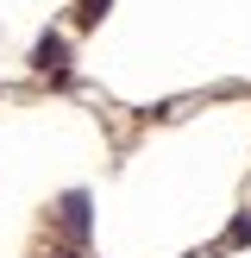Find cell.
Returning <instances> with one entry per match:
<instances>
[{"label":"cell","instance_id":"obj_4","mask_svg":"<svg viewBox=\"0 0 251 258\" xmlns=\"http://www.w3.org/2000/svg\"><path fill=\"white\" fill-rule=\"evenodd\" d=\"M57 258H69V252H57Z\"/></svg>","mask_w":251,"mask_h":258},{"label":"cell","instance_id":"obj_3","mask_svg":"<svg viewBox=\"0 0 251 258\" xmlns=\"http://www.w3.org/2000/svg\"><path fill=\"white\" fill-rule=\"evenodd\" d=\"M100 13H107V0H82V19H88V25H94Z\"/></svg>","mask_w":251,"mask_h":258},{"label":"cell","instance_id":"obj_2","mask_svg":"<svg viewBox=\"0 0 251 258\" xmlns=\"http://www.w3.org/2000/svg\"><path fill=\"white\" fill-rule=\"evenodd\" d=\"M63 227H69L75 239L88 233V196H82V189H69V196H63Z\"/></svg>","mask_w":251,"mask_h":258},{"label":"cell","instance_id":"obj_1","mask_svg":"<svg viewBox=\"0 0 251 258\" xmlns=\"http://www.w3.org/2000/svg\"><path fill=\"white\" fill-rule=\"evenodd\" d=\"M32 70H38V76H57V82L69 76V44H63V32H44V38L32 44Z\"/></svg>","mask_w":251,"mask_h":258}]
</instances>
